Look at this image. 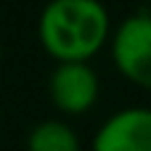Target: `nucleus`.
I'll return each instance as SVG.
<instances>
[{"label": "nucleus", "mask_w": 151, "mask_h": 151, "mask_svg": "<svg viewBox=\"0 0 151 151\" xmlns=\"http://www.w3.org/2000/svg\"><path fill=\"white\" fill-rule=\"evenodd\" d=\"M109 32V11L96 0H53L37 21L40 45L58 64H88L106 45Z\"/></svg>", "instance_id": "f257e3e1"}, {"label": "nucleus", "mask_w": 151, "mask_h": 151, "mask_svg": "<svg viewBox=\"0 0 151 151\" xmlns=\"http://www.w3.org/2000/svg\"><path fill=\"white\" fill-rule=\"evenodd\" d=\"M111 61L133 85L151 90V13H133L114 29Z\"/></svg>", "instance_id": "f03ea898"}, {"label": "nucleus", "mask_w": 151, "mask_h": 151, "mask_svg": "<svg viewBox=\"0 0 151 151\" xmlns=\"http://www.w3.org/2000/svg\"><path fill=\"white\" fill-rule=\"evenodd\" d=\"M48 93L58 111L77 117V114H88L96 106L101 96V82L96 69L85 61L56 64L48 80Z\"/></svg>", "instance_id": "7ed1b4c3"}, {"label": "nucleus", "mask_w": 151, "mask_h": 151, "mask_svg": "<svg viewBox=\"0 0 151 151\" xmlns=\"http://www.w3.org/2000/svg\"><path fill=\"white\" fill-rule=\"evenodd\" d=\"M93 151H151V109L130 106L111 114L96 133Z\"/></svg>", "instance_id": "20e7f679"}, {"label": "nucleus", "mask_w": 151, "mask_h": 151, "mask_svg": "<svg viewBox=\"0 0 151 151\" xmlns=\"http://www.w3.org/2000/svg\"><path fill=\"white\" fill-rule=\"evenodd\" d=\"M27 151H80V138L66 122L45 119L29 130Z\"/></svg>", "instance_id": "39448f33"}, {"label": "nucleus", "mask_w": 151, "mask_h": 151, "mask_svg": "<svg viewBox=\"0 0 151 151\" xmlns=\"http://www.w3.org/2000/svg\"><path fill=\"white\" fill-rule=\"evenodd\" d=\"M0 58H3V42H0Z\"/></svg>", "instance_id": "423d86ee"}, {"label": "nucleus", "mask_w": 151, "mask_h": 151, "mask_svg": "<svg viewBox=\"0 0 151 151\" xmlns=\"http://www.w3.org/2000/svg\"><path fill=\"white\" fill-rule=\"evenodd\" d=\"M149 13H151V11H149Z\"/></svg>", "instance_id": "0eeeda50"}]
</instances>
